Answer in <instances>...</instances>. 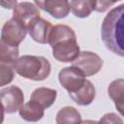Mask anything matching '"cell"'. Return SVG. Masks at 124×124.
<instances>
[{
    "label": "cell",
    "instance_id": "cell-1",
    "mask_svg": "<svg viewBox=\"0 0 124 124\" xmlns=\"http://www.w3.org/2000/svg\"><path fill=\"white\" fill-rule=\"evenodd\" d=\"M101 38L108 50L124 57V4L113 8L105 16Z\"/></svg>",
    "mask_w": 124,
    "mask_h": 124
},
{
    "label": "cell",
    "instance_id": "cell-2",
    "mask_svg": "<svg viewBox=\"0 0 124 124\" xmlns=\"http://www.w3.org/2000/svg\"><path fill=\"white\" fill-rule=\"evenodd\" d=\"M16 72L31 80H44L48 78L51 70L49 61L43 56L23 55L19 57L14 64Z\"/></svg>",
    "mask_w": 124,
    "mask_h": 124
},
{
    "label": "cell",
    "instance_id": "cell-3",
    "mask_svg": "<svg viewBox=\"0 0 124 124\" xmlns=\"http://www.w3.org/2000/svg\"><path fill=\"white\" fill-rule=\"evenodd\" d=\"M1 97V108L2 113L1 116H4V113H14L23 106L24 95L21 89L16 85L8 86L6 88L1 89L0 91Z\"/></svg>",
    "mask_w": 124,
    "mask_h": 124
},
{
    "label": "cell",
    "instance_id": "cell-4",
    "mask_svg": "<svg viewBox=\"0 0 124 124\" xmlns=\"http://www.w3.org/2000/svg\"><path fill=\"white\" fill-rule=\"evenodd\" d=\"M27 29L15 18H11L4 23L1 31V42L10 46H18L25 39Z\"/></svg>",
    "mask_w": 124,
    "mask_h": 124
},
{
    "label": "cell",
    "instance_id": "cell-5",
    "mask_svg": "<svg viewBox=\"0 0 124 124\" xmlns=\"http://www.w3.org/2000/svg\"><path fill=\"white\" fill-rule=\"evenodd\" d=\"M85 75L77 67H67L62 69L58 74V79L62 87L69 93L78 90L85 82Z\"/></svg>",
    "mask_w": 124,
    "mask_h": 124
},
{
    "label": "cell",
    "instance_id": "cell-6",
    "mask_svg": "<svg viewBox=\"0 0 124 124\" xmlns=\"http://www.w3.org/2000/svg\"><path fill=\"white\" fill-rule=\"evenodd\" d=\"M72 66L78 68L86 77L96 75L103 67L102 58L91 51H81L78 58L72 62Z\"/></svg>",
    "mask_w": 124,
    "mask_h": 124
},
{
    "label": "cell",
    "instance_id": "cell-7",
    "mask_svg": "<svg viewBox=\"0 0 124 124\" xmlns=\"http://www.w3.org/2000/svg\"><path fill=\"white\" fill-rule=\"evenodd\" d=\"M13 18L28 30L31 24L40 18V12L34 4L30 2H20L13 9Z\"/></svg>",
    "mask_w": 124,
    "mask_h": 124
},
{
    "label": "cell",
    "instance_id": "cell-8",
    "mask_svg": "<svg viewBox=\"0 0 124 124\" xmlns=\"http://www.w3.org/2000/svg\"><path fill=\"white\" fill-rule=\"evenodd\" d=\"M53 57L63 63L73 62L79 55V46L77 44V40H68L59 42L52 46Z\"/></svg>",
    "mask_w": 124,
    "mask_h": 124
},
{
    "label": "cell",
    "instance_id": "cell-9",
    "mask_svg": "<svg viewBox=\"0 0 124 124\" xmlns=\"http://www.w3.org/2000/svg\"><path fill=\"white\" fill-rule=\"evenodd\" d=\"M34 2L37 7L58 19L66 17L71 11L69 0H34Z\"/></svg>",
    "mask_w": 124,
    "mask_h": 124
},
{
    "label": "cell",
    "instance_id": "cell-10",
    "mask_svg": "<svg viewBox=\"0 0 124 124\" xmlns=\"http://www.w3.org/2000/svg\"><path fill=\"white\" fill-rule=\"evenodd\" d=\"M52 29V25L49 21L44 18H38L28 28L30 37L39 44H48L49 34Z\"/></svg>",
    "mask_w": 124,
    "mask_h": 124
},
{
    "label": "cell",
    "instance_id": "cell-11",
    "mask_svg": "<svg viewBox=\"0 0 124 124\" xmlns=\"http://www.w3.org/2000/svg\"><path fill=\"white\" fill-rule=\"evenodd\" d=\"M71 99L79 106H88L95 99V87L90 80H85L84 84L77 91L69 93Z\"/></svg>",
    "mask_w": 124,
    "mask_h": 124
},
{
    "label": "cell",
    "instance_id": "cell-12",
    "mask_svg": "<svg viewBox=\"0 0 124 124\" xmlns=\"http://www.w3.org/2000/svg\"><path fill=\"white\" fill-rule=\"evenodd\" d=\"M45 108L37 102L30 100L29 102L23 104V106L19 108L18 112L22 119L26 121L35 122L43 118Z\"/></svg>",
    "mask_w": 124,
    "mask_h": 124
},
{
    "label": "cell",
    "instance_id": "cell-13",
    "mask_svg": "<svg viewBox=\"0 0 124 124\" xmlns=\"http://www.w3.org/2000/svg\"><path fill=\"white\" fill-rule=\"evenodd\" d=\"M68 40H77L74 30L70 26L64 24H57L52 26L48 39V44L50 45V46L59 42Z\"/></svg>",
    "mask_w": 124,
    "mask_h": 124
},
{
    "label": "cell",
    "instance_id": "cell-14",
    "mask_svg": "<svg viewBox=\"0 0 124 124\" xmlns=\"http://www.w3.org/2000/svg\"><path fill=\"white\" fill-rule=\"evenodd\" d=\"M56 96V90L46 87H40L33 91L30 100L39 103L44 108H48L55 102Z\"/></svg>",
    "mask_w": 124,
    "mask_h": 124
},
{
    "label": "cell",
    "instance_id": "cell-15",
    "mask_svg": "<svg viewBox=\"0 0 124 124\" xmlns=\"http://www.w3.org/2000/svg\"><path fill=\"white\" fill-rule=\"evenodd\" d=\"M71 11L77 17L84 18L95 11L96 0H71Z\"/></svg>",
    "mask_w": 124,
    "mask_h": 124
},
{
    "label": "cell",
    "instance_id": "cell-16",
    "mask_svg": "<svg viewBox=\"0 0 124 124\" xmlns=\"http://www.w3.org/2000/svg\"><path fill=\"white\" fill-rule=\"evenodd\" d=\"M80 113L73 107L62 108L56 114V123L69 124V123H80Z\"/></svg>",
    "mask_w": 124,
    "mask_h": 124
},
{
    "label": "cell",
    "instance_id": "cell-17",
    "mask_svg": "<svg viewBox=\"0 0 124 124\" xmlns=\"http://www.w3.org/2000/svg\"><path fill=\"white\" fill-rule=\"evenodd\" d=\"M0 62L14 65L18 59V48L17 46H10L1 42L0 44Z\"/></svg>",
    "mask_w": 124,
    "mask_h": 124
},
{
    "label": "cell",
    "instance_id": "cell-18",
    "mask_svg": "<svg viewBox=\"0 0 124 124\" xmlns=\"http://www.w3.org/2000/svg\"><path fill=\"white\" fill-rule=\"evenodd\" d=\"M108 93L114 103L124 101V78H118L111 81L108 85Z\"/></svg>",
    "mask_w": 124,
    "mask_h": 124
},
{
    "label": "cell",
    "instance_id": "cell-19",
    "mask_svg": "<svg viewBox=\"0 0 124 124\" xmlns=\"http://www.w3.org/2000/svg\"><path fill=\"white\" fill-rule=\"evenodd\" d=\"M15 68L12 64H7L0 62V85L4 86L9 84L14 79Z\"/></svg>",
    "mask_w": 124,
    "mask_h": 124
},
{
    "label": "cell",
    "instance_id": "cell-20",
    "mask_svg": "<svg viewBox=\"0 0 124 124\" xmlns=\"http://www.w3.org/2000/svg\"><path fill=\"white\" fill-rule=\"evenodd\" d=\"M114 2L112 0H96V6L95 11L98 13H104L108 8H110Z\"/></svg>",
    "mask_w": 124,
    "mask_h": 124
},
{
    "label": "cell",
    "instance_id": "cell-21",
    "mask_svg": "<svg viewBox=\"0 0 124 124\" xmlns=\"http://www.w3.org/2000/svg\"><path fill=\"white\" fill-rule=\"evenodd\" d=\"M99 122H101V123H122V120L118 117V115L110 112V113L105 114L99 120Z\"/></svg>",
    "mask_w": 124,
    "mask_h": 124
},
{
    "label": "cell",
    "instance_id": "cell-22",
    "mask_svg": "<svg viewBox=\"0 0 124 124\" xmlns=\"http://www.w3.org/2000/svg\"><path fill=\"white\" fill-rule=\"evenodd\" d=\"M1 6L5 9H14L16 6V0H1Z\"/></svg>",
    "mask_w": 124,
    "mask_h": 124
},
{
    "label": "cell",
    "instance_id": "cell-23",
    "mask_svg": "<svg viewBox=\"0 0 124 124\" xmlns=\"http://www.w3.org/2000/svg\"><path fill=\"white\" fill-rule=\"evenodd\" d=\"M114 105H115V108H116V109L118 110V112H119L122 116H124V101L116 102V103H114Z\"/></svg>",
    "mask_w": 124,
    "mask_h": 124
},
{
    "label": "cell",
    "instance_id": "cell-24",
    "mask_svg": "<svg viewBox=\"0 0 124 124\" xmlns=\"http://www.w3.org/2000/svg\"><path fill=\"white\" fill-rule=\"evenodd\" d=\"M112 1H113V2L115 3V2H117V1H119V0H112Z\"/></svg>",
    "mask_w": 124,
    "mask_h": 124
}]
</instances>
